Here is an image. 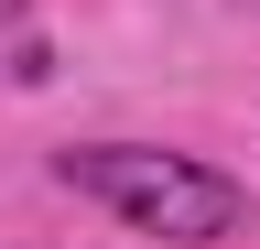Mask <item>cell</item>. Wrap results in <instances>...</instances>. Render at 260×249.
I'll list each match as a JSON object with an SVG mask.
<instances>
[{
  "mask_svg": "<svg viewBox=\"0 0 260 249\" xmlns=\"http://www.w3.org/2000/svg\"><path fill=\"white\" fill-rule=\"evenodd\" d=\"M54 173L76 184V195H98L119 228H141V238H239L249 228V184H228L217 163H195V152L76 141V152H54Z\"/></svg>",
  "mask_w": 260,
  "mask_h": 249,
  "instance_id": "cell-1",
  "label": "cell"
},
{
  "mask_svg": "<svg viewBox=\"0 0 260 249\" xmlns=\"http://www.w3.org/2000/svg\"><path fill=\"white\" fill-rule=\"evenodd\" d=\"M11 22H22V0H0V33H11Z\"/></svg>",
  "mask_w": 260,
  "mask_h": 249,
  "instance_id": "cell-2",
  "label": "cell"
}]
</instances>
